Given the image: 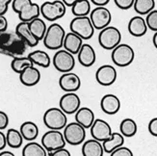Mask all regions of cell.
<instances>
[{"instance_id":"cell-1","label":"cell","mask_w":157,"mask_h":156,"mask_svg":"<svg viewBox=\"0 0 157 156\" xmlns=\"http://www.w3.org/2000/svg\"><path fill=\"white\" fill-rule=\"evenodd\" d=\"M27 50V44L17 35V33L4 32L0 34V51L2 54L13 58L23 57Z\"/></svg>"},{"instance_id":"cell-2","label":"cell","mask_w":157,"mask_h":156,"mask_svg":"<svg viewBox=\"0 0 157 156\" xmlns=\"http://www.w3.org/2000/svg\"><path fill=\"white\" fill-rule=\"evenodd\" d=\"M12 8L18 15L20 22L29 23L33 19L40 17V6L31 0H13Z\"/></svg>"},{"instance_id":"cell-3","label":"cell","mask_w":157,"mask_h":156,"mask_svg":"<svg viewBox=\"0 0 157 156\" xmlns=\"http://www.w3.org/2000/svg\"><path fill=\"white\" fill-rule=\"evenodd\" d=\"M66 37L65 29L59 23H52L47 27V31L44 36V44L47 49L60 50L64 45V40Z\"/></svg>"},{"instance_id":"cell-4","label":"cell","mask_w":157,"mask_h":156,"mask_svg":"<svg viewBox=\"0 0 157 156\" xmlns=\"http://www.w3.org/2000/svg\"><path fill=\"white\" fill-rule=\"evenodd\" d=\"M44 124L47 128H49V130L60 131L67 124V115L60 108H49L44 114Z\"/></svg>"},{"instance_id":"cell-5","label":"cell","mask_w":157,"mask_h":156,"mask_svg":"<svg viewBox=\"0 0 157 156\" xmlns=\"http://www.w3.org/2000/svg\"><path fill=\"white\" fill-rule=\"evenodd\" d=\"M121 42V31L114 26H108L101 30L98 34V43L102 48L106 50H113Z\"/></svg>"},{"instance_id":"cell-6","label":"cell","mask_w":157,"mask_h":156,"mask_svg":"<svg viewBox=\"0 0 157 156\" xmlns=\"http://www.w3.org/2000/svg\"><path fill=\"white\" fill-rule=\"evenodd\" d=\"M67 12V7L61 0L45 1L40 5V15L44 19L49 21H55L62 18Z\"/></svg>"},{"instance_id":"cell-7","label":"cell","mask_w":157,"mask_h":156,"mask_svg":"<svg viewBox=\"0 0 157 156\" xmlns=\"http://www.w3.org/2000/svg\"><path fill=\"white\" fill-rule=\"evenodd\" d=\"M71 32L76 34L82 40H90L94 33V25L90 17H74L70 23Z\"/></svg>"},{"instance_id":"cell-8","label":"cell","mask_w":157,"mask_h":156,"mask_svg":"<svg viewBox=\"0 0 157 156\" xmlns=\"http://www.w3.org/2000/svg\"><path fill=\"white\" fill-rule=\"evenodd\" d=\"M111 58L116 66L124 67L132 64L135 58V52L129 44H121L112 50Z\"/></svg>"},{"instance_id":"cell-9","label":"cell","mask_w":157,"mask_h":156,"mask_svg":"<svg viewBox=\"0 0 157 156\" xmlns=\"http://www.w3.org/2000/svg\"><path fill=\"white\" fill-rule=\"evenodd\" d=\"M66 144L64 134L58 130H48L42 137V146L49 153L65 148Z\"/></svg>"},{"instance_id":"cell-10","label":"cell","mask_w":157,"mask_h":156,"mask_svg":"<svg viewBox=\"0 0 157 156\" xmlns=\"http://www.w3.org/2000/svg\"><path fill=\"white\" fill-rule=\"evenodd\" d=\"M64 137L67 144L78 146L83 144L86 139V129L76 121L67 124L64 128Z\"/></svg>"},{"instance_id":"cell-11","label":"cell","mask_w":157,"mask_h":156,"mask_svg":"<svg viewBox=\"0 0 157 156\" xmlns=\"http://www.w3.org/2000/svg\"><path fill=\"white\" fill-rule=\"evenodd\" d=\"M52 63L54 67L58 71L62 73H67L71 72V70L75 67V59H74V55H72L71 53L67 52L65 49H60L54 54Z\"/></svg>"},{"instance_id":"cell-12","label":"cell","mask_w":157,"mask_h":156,"mask_svg":"<svg viewBox=\"0 0 157 156\" xmlns=\"http://www.w3.org/2000/svg\"><path fill=\"white\" fill-rule=\"evenodd\" d=\"M90 19L94 25V28L101 31L111 23L112 15L106 7H97L91 12Z\"/></svg>"},{"instance_id":"cell-13","label":"cell","mask_w":157,"mask_h":156,"mask_svg":"<svg viewBox=\"0 0 157 156\" xmlns=\"http://www.w3.org/2000/svg\"><path fill=\"white\" fill-rule=\"evenodd\" d=\"M59 108L66 115L76 114L81 108V99L75 93H66L60 98Z\"/></svg>"},{"instance_id":"cell-14","label":"cell","mask_w":157,"mask_h":156,"mask_svg":"<svg viewBox=\"0 0 157 156\" xmlns=\"http://www.w3.org/2000/svg\"><path fill=\"white\" fill-rule=\"evenodd\" d=\"M90 131L93 139L100 143L107 141L113 134L110 124L102 119H95L94 124L90 128Z\"/></svg>"},{"instance_id":"cell-15","label":"cell","mask_w":157,"mask_h":156,"mask_svg":"<svg viewBox=\"0 0 157 156\" xmlns=\"http://www.w3.org/2000/svg\"><path fill=\"white\" fill-rule=\"evenodd\" d=\"M118 73L116 69L111 65H103L99 67L95 72V79L101 86L108 87L113 85L117 80Z\"/></svg>"},{"instance_id":"cell-16","label":"cell","mask_w":157,"mask_h":156,"mask_svg":"<svg viewBox=\"0 0 157 156\" xmlns=\"http://www.w3.org/2000/svg\"><path fill=\"white\" fill-rule=\"evenodd\" d=\"M59 86L66 93H75L80 89V77L74 72L63 73L59 79Z\"/></svg>"},{"instance_id":"cell-17","label":"cell","mask_w":157,"mask_h":156,"mask_svg":"<svg viewBox=\"0 0 157 156\" xmlns=\"http://www.w3.org/2000/svg\"><path fill=\"white\" fill-rule=\"evenodd\" d=\"M100 108L107 115H115L121 109V100L113 93H108L101 98Z\"/></svg>"},{"instance_id":"cell-18","label":"cell","mask_w":157,"mask_h":156,"mask_svg":"<svg viewBox=\"0 0 157 156\" xmlns=\"http://www.w3.org/2000/svg\"><path fill=\"white\" fill-rule=\"evenodd\" d=\"M77 58L82 66L85 67H90L97 61V54L91 44H83L79 53L77 54Z\"/></svg>"},{"instance_id":"cell-19","label":"cell","mask_w":157,"mask_h":156,"mask_svg":"<svg viewBox=\"0 0 157 156\" xmlns=\"http://www.w3.org/2000/svg\"><path fill=\"white\" fill-rule=\"evenodd\" d=\"M128 32L133 37H143L147 31L146 19L140 16L133 17L128 22Z\"/></svg>"},{"instance_id":"cell-20","label":"cell","mask_w":157,"mask_h":156,"mask_svg":"<svg viewBox=\"0 0 157 156\" xmlns=\"http://www.w3.org/2000/svg\"><path fill=\"white\" fill-rule=\"evenodd\" d=\"M16 33L17 35L21 38L27 46L34 47L37 46L39 44V40L33 35L30 28H29V23L26 22H19L16 27Z\"/></svg>"},{"instance_id":"cell-21","label":"cell","mask_w":157,"mask_h":156,"mask_svg":"<svg viewBox=\"0 0 157 156\" xmlns=\"http://www.w3.org/2000/svg\"><path fill=\"white\" fill-rule=\"evenodd\" d=\"M104 148L102 143L90 139L85 141L82 145V155L83 156H103Z\"/></svg>"},{"instance_id":"cell-22","label":"cell","mask_w":157,"mask_h":156,"mask_svg":"<svg viewBox=\"0 0 157 156\" xmlns=\"http://www.w3.org/2000/svg\"><path fill=\"white\" fill-rule=\"evenodd\" d=\"M95 120L94 113L89 107H81L75 114V121L85 129L91 128Z\"/></svg>"},{"instance_id":"cell-23","label":"cell","mask_w":157,"mask_h":156,"mask_svg":"<svg viewBox=\"0 0 157 156\" xmlns=\"http://www.w3.org/2000/svg\"><path fill=\"white\" fill-rule=\"evenodd\" d=\"M82 45H83V40L78 37L76 34L72 32L66 34L63 45L65 47V50L71 53L72 55H75V54L79 53Z\"/></svg>"},{"instance_id":"cell-24","label":"cell","mask_w":157,"mask_h":156,"mask_svg":"<svg viewBox=\"0 0 157 156\" xmlns=\"http://www.w3.org/2000/svg\"><path fill=\"white\" fill-rule=\"evenodd\" d=\"M19 80L22 85L32 87L37 85L40 80V72L35 67H31L19 74Z\"/></svg>"},{"instance_id":"cell-25","label":"cell","mask_w":157,"mask_h":156,"mask_svg":"<svg viewBox=\"0 0 157 156\" xmlns=\"http://www.w3.org/2000/svg\"><path fill=\"white\" fill-rule=\"evenodd\" d=\"M124 137L119 132H113L112 136L107 141L103 142L102 146H103L104 148V152L111 154L114 150L124 146Z\"/></svg>"},{"instance_id":"cell-26","label":"cell","mask_w":157,"mask_h":156,"mask_svg":"<svg viewBox=\"0 0 157 156\" xmlns=\"http://www.w3.org/2000/svg\"><path fill=\"white\" fill-rule=\"evenodd\" d=\"M19 131L21 133L24 140L28 142H34V140L39 135V127L34 121L27 120L20 125Z\"/></svg>"},{"instance_id":"cell-27","label":"cell","mask_w":157,"mask_h":156,"mask_svg":"<svg viewBox=\"0 0 157 156\" xmlns=\"http://www.w3.org/2000/svg\"><path fill=\"white\" fill-rule=\"evenodd\" d=\"M29 28L32 34L35 36V38L39 42L44 39V36L47 31V27L44 19L40 17L33 19L31 22H29Z\"/></svg>"},{"instance_id":"cell-28","label":"cell","mask_w":157,"mask_h":156,"mask_svg":"<svg viewBox=\"0 0 157 156\" xmlns=\"http://www.w3.org/2000/svg\"><path fill=\"white\" fill-rule=\"evenodd\" d=\"M28 57L34 65L42 67H48L51 64V59L49 55L43 50L32 51L28 54Z\"/></svg>"},{"instance_id":"cell-29","label":"cell","mask_w":157,"mask_h":156,"mask_svg":"<svg viewBox=\"0 0 157 156\" xmlns=\"http://www.w3.org/2000/svg\"><path fill=\"white\" fill-rule=\"evenodd\" d=\"M138 130V126L136 121L130 118H126L124 119L121 121V124H120V133L124 137H127V138H130L133 137L137 133Z\"/></svg>"},{"instance_id":"cell-30","label":"cell","mask_w":157,"mask_h":156,"mask_svg":"<svg viewBox=\"0 0 157 156\" xmlns=\"http://www.w3.org/2000/svg\"><path fill=\"white\" fill-rule=\"evenodd\" d=\"M22 156H47V151L42 144L29 142L22 150Z\"/></svg>"},{"instance_id":"cell-31","label":"cell","mask_w":157,"mask_h":156,"mask_svg":"<svg viewBox=\"0 0 157 156\" xmlns=\"http://www.w3.org/2000/svg\"><path fill=\"white\" fill-rule=\"evenodd\" d=\"M7 139V146H9L12 148H18L22 146L23 137L19 130L16 128H10L6 133Z\"/></svg>"},{"instance_id":"cell-32","label":"cell","mask_w":157,"mask_h":156,"mask_svg":"<svg viewBox=\"0 0 157 156\" xmlns=\"http://www.w3.org/2000/svg\"><path fill=\"white\" fill-rule=\"evenodd\" d=\"M31 67H34V64L32 63V61L29 59L28 56L13 58L12 62H11L12 70L18 74L22 73L25 70L29 69Z\"/></svg>"},{"instance_id":"cell-33","label":"cell","mask_w":157,"mask_h":156,"mask_svg":"<svg viewBox=\"0 0 157 156\" xmlns=\"http://www.w3.org/2000/svg\"><path fill=\"white\" fill-rule=\"evenodd\" d=\"M154 0H135L133 8L136 13L141 16H147L149 13L154 10Z\"/></svg>"},{"instance_id":"cell-34","label":"cell","mask_w":157,"mask_h":156,"mask_svg":"<svg viewBox=\"0 0 157 156\" xmlns=\"http://www.w3.org/2000/svg\"><path fill=\"white\" fill-rule=\"evenodd\" d=\"M71 12L75 17H88L91 13V2L88 0H79L76 1L74 6L71 8Z\"/></svg>"},{"instance_id":"cell-35","label":"cell","mask_w":157,"mask_h":156,"mask_svg":"<svg viewBox=\"0 0 157 156\" xmlns=\"http://www.w3.org/2000/svg\"><path fill=\"white\" fill-rule=\"evenodd\" d=\"M146 22L147 25V28L151 31L157 32V10H153L147 16Z\"/></svg>"},{"instance_id":"cell-36","label":"cell","mask_w":157,"mask_h":156,"mask_svg":"<svg viewBox=\"0 0 157 156\" xmlns=\"http://www.w3.org/2000/svg\"><path fill=\"white\" fill-rule=\"evenodd\" d=\"M115 4L121 10H128L134 6L135 0H115Z\"/></svg>"},{"instance_id":"cell-37","label":"cell","mask_w":157,"mask_h":156,"mask_svg":"<svg viewBox=\"0 0 157 156\" xmlns=\"http://www.w3.org/2000/svg\"><path fill=\"white\" fill-rule=\"evenodd\" d=\"M110 156H134V154L130 148H128L126 146H121L118 148V150H114L110 154Z\"/></svg>"},{"instance_id":"cell-38","label":"cell","mask_w":157,"mask_h":156,"mask_svg":"<svg viewBox=\"0 0 157 156\" xmlns=\"http://www.w3.org/2000/svg\"><path fill=\"white\" fill-rule=\"evenodd\" d=\"M9 124V117L5 112L0 111V130H4Z\"/></svg>"},{"instance_id":"cell-39","label":"cell","mask_w":157,"mask_h":156,"mask_svg":"<svg viewBox=\"0 0 157 156\" xmlns=\"http://www.w3.org/2000/svg\"><path fill=\"white\" fill-rule=\"evenodd\" d=\"M147 128H148V132L151 133L152 136L157 137V118H153L149 120Z\"/></svg>"},{"instance_id":"cell-40","label":"cell","mask_w":157,"mask_h":156,"mask_svg":"<svg viewBox=\"0 0 157 156\" xmlns=\"http://www.w3.org/2000/svg\"><path fill=\"white\" fill-rule=\"evenodd\" d=\"M10 4H12V1L10 0H0V16L5 17V13L8 11Z\"/></svg>"},{"instance_id":"cell-41","label":"cell","mask_w":157,"mask_h":156,"mask_svg":"<svg viewBox=\"0 0 157 156\" xmlns=\"http://www.w3.org/2000/svg\"><path fill=\"white\" fill-rule=\"evenodd\" d=\"M49 156H71V154L67 148H62V150H59L49 153Z\"/></svg>"},{"instance_id":"cell-42","label":"cell","mask_w":157,"mask_h":156,"mask_svg":"<svg viewBox=\"0 0 157 156\" xmlns=\"http://www.w3.org/2000/svg\"><path fill=\"white\" fill-rule=\"evenodd\" d=\"M8 28V20L3 16H0V34L6 32Z\"/></svg>"},{"instance_id":"cell-43","label":"cell","mask_w":157,"mask_h":156,"mask_svg":"<svg viewBox=\"0 0 157 156\" xmlns=\"http://www.w3.org/2000/svg\"><path fill=\"white\" fill-rule=\"evenodd\" d=\"M7 146V139H6V134H4L1 130H0V151H3V150Z\"/></svg>"},{"instance_id":"cell-44","label":"cell","mask_w":157,"mask_h":156,"mask_svg":"<svg viewBox=\"0 0 157 156\" xmlns=\"http://www.w3.org/2000/svg\"><path fill=\"white\" fill-rule=\"evenodd\" d=\"M109 2V0H92L91 3L97 5V7H105Z\"/></svg>"},{"instance_id":"cell-45","label":"cell","mask_w":157,"mask_h":156,"mask_svg":"<svg viewBox=\"0 0 157 156\" xmlns=\"http://www.w3.org/2000/svg\"><path fill=\"white\" fill-rule=\"evenodd\" d=\"M63 2H64L66 7H71V8H72L76 1H75V0H64Z\"/></svg>"},{"instance_id":"cell-46","label":"cell","mask_w":157,"mask_h":156,"mask_svg":"<svg viewBox=\"0 0 157 156\" xmlns=\"http://www.w3.org/2000/svg\"><path fill=\"white\" fill-rule=\"evenodd\" d=\"M0 156H16L15 154H13V152H11V151H1L0 152Z\"/></svg>"},{"instance_id":"cell-47","label":"cell","mask_w":157,"mask_h":156,"mask_svg":"<svg viewBox=\"0 0 157 156\" xmlns=\"http://www.w3.org/2000/svg\"><path fill=\"white\" fill-rule=\"evenodd\" d=\"M152 42H153V44H154V46L156 47V49H157V32L154 33V36L152 38Z\"/></svg>"},{"instance_id":"cell-48","label":"cell","mask_w":157,"mask_h":156,"mask_svg":"<svg viewBox=\"0 0 157 156\" xmlns=\"http://www.w3.org/2000/svg\"><path fill=\"white\" fill-rule=\"evenodd\" d=\"M0 54H2V53H1V51H0Z\"/></svg>"}]
</instances>
